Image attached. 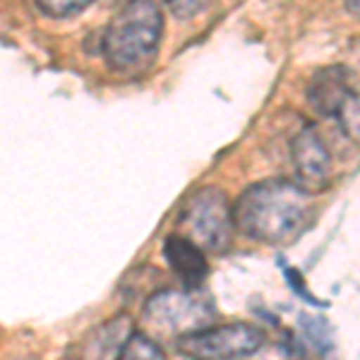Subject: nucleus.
I'll return each mask as SVG.
<instances>
[{
    "label": "nucleus",
    "mask_w": 360,
    "mask_h": 360,
    "mask_svg": "<svg viewBox=\"0 0 360 360\" xmlns=\"http://www.w3.org/2000/svg\"><path fill=\"white\" fill-rule=\"evenodd\" d=\"M231 212L240 233L271 248L293 245L315 224L312 195L288 178H269L250 185Z\"/></svg>",
    "instance_id": "nucleus-1"
},
{
    "label": "nucleus",
    "mask_w": 360,
    "mask_h": 360,
    "mask_svg": "<svg viewBox=\"0 0 360 360\" xmlns=\"http://www.w3.org/2000/svg\"><path fill=\"white\" fill-rule=\"evenodd\" d=\"M164 37V13L156 3H127L101 34L106 65L118 75H137L154 63Z\"/></svg>",
    "instance_id": "nucleus-2"
},
{
    "label": "nucleus",
    "mask_w": 360,
    "mask_h": 360,
    "mask_svg": "<svg viewBox=\"0 0 360 360\" xmlns=\"http://www.w3.org/2000/svg\"><path fill=\"white\" fill-rule=\"evenodd\" d=\"M217 305L202 291H188V288H164L144 300L142 305V324L147 336H171L173 341L195 334L200 329L214 324L217 319Z\"/></svg>",
    "instance_id": "nucleus-3"
},
{
    "label": "nucleus",
    "mask_w": 360,
    "mask_h": 360,
    "mask_svg": "<svg viewBox=\"0 0 360 360\" xmlns=\"http://www.w3.org/2000/svg\"><path fill=\"white\" fill-rule=\"evenodd\" d=\"M178 236L195 243L202 252L226 255L233 245L236 224L231 202L219 188H200L183 202L178 212Z\"/></svg>",
    "instance_id": "nucleus-4"
},
{
    "label": "nucleus",
    "mask_w": 360,
    "mask_h": 360,
    "mask_svg": "<svg viewBox=\"0 0 360 360\" xmlns=\"http://www.w3.org/2000/svg\"><path fill=\"white\" fill-rule=\"evenodd\" d=\"M264 329L250 322L209 324L195 334L176 339V351L188 360H243L264 346Z\"/></svg>",
    "instance_id": "nucleus-5"
},
{
    "label": "nucleus",
    "mask_w": 360,
    "mask_h": 360,
    "mask_svg": "<svg viewBox=\"0 0 360 360\" xmlns=\"http://www.w3.org/2000/svg\"><path fill=\"white\" fill-rule=\"evenodd\" d=\"M291 164L295 180L305 193L315 195L332 183V152L315 125H305L291 142Z\"/></svg>",
    "instance_id": "nucleus-6"
},
{
    "label": "nucleus",
    "mask_w": 360,
    "mask_h": 360,
    "mask_svg": "<svg viewBox=\"0 0 360 360\" xmlns=\"http://www.w3.org/2000/svg\"><path fill=\"white\" fill-rule=\"evenodd\" d=\"M135 332V319L127 312H118L84 334L77 360H118Z\"/></svg>",
    "instance_id": "nucleus-7"
},
{
    "label": "nucleus",
    "mask_w": 360,
    "mask_h": 360,
    "mask_svg": "<svg viewBox=\"0 0 360 360\" xmlns=\"http://www.w3.org/2000/svg\"><path fill=\"white\" fill-rule=\"evenodd\" d=\"M356 91L353 72L346 65H329L317 70L310 77L305 89L307 103H310L322 118H334L339 106L346 101L348 94Z\"/></svg>",
    "instance_id": "nucleus-8"
},
{
    "label": "nucleus",
    "mask_w": 360,
    "mask_h": 360,
    "mask_svg": "<svg viewBox=\"0 0 360 360\" xmlns=\"http://www.w3.org/2000/svg\"><path fill=\"white\" fill-rule=\"evenodd\" d=\"M166 264L171 266V271L178 276V281L183 283V288L188 291H200L202 283L209 276V262L207 255L202 252L195 243H190L188 238L171 233L161 245Z\"/></svg>",
    "instance_id": "nucleus-9"
},
{
    "label": "nucleus",
    "mask_w": 360,
    "mask_h": 360,
    "mask_svg": "<svg viewBox=\"0 0 360 360\" xmlns=\"http://www.w3.org/2000/svg\"><path fill=\"white\" fill-rule=\"evenodd\" d=\"M298 327H300V334H303L305 344L310 346V351H315L317 356H327V353L334 351V327L329 324V319H324L322 315L300 312Z\"/></svg>",
    "instance_id": "nucleus-10"
},
{
    "label": "nucleus",
    "mask_w": 360,
    "mask_h": 360,
    "mask_svg": "<svg viewBox=\"0 0 360 360\" xmlns=\"http://www.w3.org/2000/svg\"><path fill=\"white\" fill-rule=\"evenodd\" d=\"M118 360H166V353L156 339L147 336L144 332H135Z\"/></svg>",
    "instance_id": "nucleus-11"
},
{
    "label": "nucleus",
    "mask_w": 360,
    "mask_h": 360,
    "mask_svg": "<svg viewBox=\"0 0 360 360\" xmlns=\"http://www.w3.org/2000/svg\"><path fill=\"white\" fill-rule=\"evenodd\" d=\"M334 120L339 123L341 132L353 139V142H358V132H360V101H358V91H353V94L346 96V101L339 106V111H336Z\"/></svg>",
    "instance_id": "nucleus-12"
},
{
    "label": "nucleus",
    "mask_w": 360,
    "mask_h": 360,
    "mask_svg": "<svg viewBox=\"0 0 360 360\" xmlns=\"http://www.w3.org/2000/svg\"><path fill=\"white\" fill-rule=\"evenodd\" d=\"M89 8V0H39L37 3V10L46 17H72V15H79Z\"/></svg>",
    "instance_id": "nucleus-13"
},
{
    "label": "nucleus",
    "mask_w": 360,
    "mask_h": 360,
    "mask_svg": "<svg viewBox=\"0 0 360 360\" xmlns=\"http://www.w3.org/2000/svg\"><path fill=\"white\" fill-rule=\"evenodd\" d=\"M283 276H286L288 286L293 288V291H295V295H298V298H303L305 303H310V305L327 307V303H324V300H317L312 293H307V288H305L303 278H300V274H298V269H293V266H283Z\"/></svg>",
    "instance_id": "nucleus-14"
},
{
    "label": "nucleus",
    "mask_w": 360,
    "mask_h": 360,
    "mask_svg": "<svg viewBox=\"0 0 360 360\" xmlns=\"http://www.w3.org/2000/svg\"><path fill=\"white\" fill-rule=\"evenodd\" d=\"M207 5H197V3H171V10L176 13L178 17H185V15H193V13H200V10H205Z\"/></svg>",
    "instance_id": "nucleus-15"
},
{
    "label": "nucleus",
    "mask_w": 360,
    "mask_h": 360,
    "mask_svg": "<svg viewBox=\"0 0 360 360\" xmlns=\"http://www.w3.org/2000/svg\"><path fill=\"white\" fill-rule=\"evenodd\" d=\"M63 360H75V358H63Z\"/></svg>",
    "instance_id": "nucleus-16"
}]
</instances>
